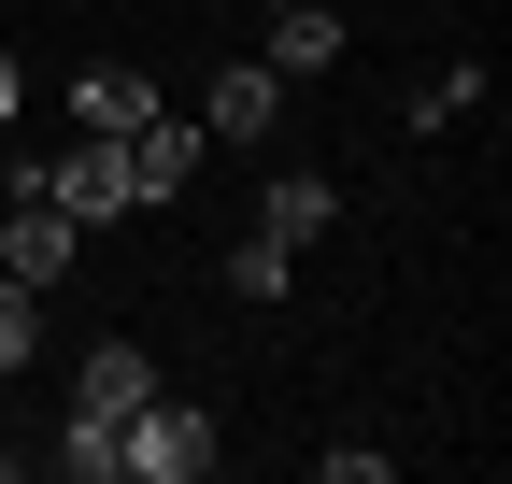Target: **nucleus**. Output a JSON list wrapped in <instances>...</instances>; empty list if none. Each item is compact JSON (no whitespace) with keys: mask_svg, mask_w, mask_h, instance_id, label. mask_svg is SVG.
Segmentation results:
<instances>
[{"mask_svg":"<svg viewBox=\"0 0 512 484\" xmlns=\"http://www.w3.org/2000/svg\"><path fill=\"white\" fill-rule=\"evenodd\" d=\"M256 228H271V242H299V257H313V242L342 228V186H328V171H271V186H256Z\"/></svg>","mask_w":512,"mask_h":484,"instance_id":"6","label":"nucleus"},{"mask_svg":"<svg viewBox=\"0 0 512 484\" xmlns=\"http://www.w3.org/2000/svg\"><path fill=\"white\" fill-rule=\"evenodd\" d=\"M256 15H271V0H256Z\"/></svg>","mask_w":512,"mask_h":484,"instance_id":"15","label":"nucleus"},{"mask_svg":"<svg viewBox=\"0 0 512 484\" xmlns=\"http://www.w3.org/2000/svg\"><path fill=\"white\" fill-rule=\"evenodd\" d=\"M29 171H43V200L72 214V228H128V214H143V200H128V143H100V129H72L57 157H29Z\"/></svg>","mask_w":512,"mask_h":484,"instance_id":"1","label":"nucleus"},{"mask_svg":"<svg viewBox=\"0 0 512 484\" xmlns=\"http://www.w3.org/2000/svg\"><path fill=\"white\" fill-rule=\"evenodd\" d=\"M271 72H285V86L342 72V15H328V0H271Z\"/></svg>","mask_w":512,"mask_h":484,"instance_id":"8","label":"nucleus"},{"mask_svg":"<svg viewBox=\"0 0 512 484\" xmlns=\"http://www.w3.org/2000/svg\"><path fill=\"white\" fill-rule=\"evenodd\" d=\"M228 285L256 299V314H271V299L299 285V242H271V228H242V242H228Z\"/></svg>","mask_w":512,"mask_h":484,"instance_id":"11","label":"nucleus"},{"mask_svg":"<svg viewBox=\"0 0 512 484\" xmlns=\"http://www.w3.org/2000/svg\"><path fill=\"white\" fill-rule=\"evenodd\" d=\"M57 470H72V484H114L128 470V428H114V413H57V442H43Z\"/></svg>","mask_w":512,"mask_h":484,"instance_id":"10","label":"nucleus"},{"mask_svg":"<svg viewBox=\"0 0 512 484\" xmlns=\"http://www.w3.org/2000/svg\"><path fill=\"white\" fill-rule=\"evenodd\" d=\"M29 342H43V285L0 271V371H29Z\"/></svg>","mask_w":512,"mask_h":484,"instance_id":"12","label":"nucleus"},{"mask_svg":"<svg viewBox=\"0 0 512 484\" xmlns=\"http://www.w3.org/2000/svg\"><path fill=\"white\" fill-rule=\"evenodd\" d=\"M470 100H484V72H470V57H456V72H427V86H413V129H456V114H470Z\"/></svg>","mask_w":512,"mask_h":484,"instance_id":"13","label":"nucleus"},{"mask_svg":"<svg viewBox=\"0 0 512 484\" xmlns=\"http://www.w3.org/2000/svg\"><path fill=\"white\" fill-rule=\"evenodd\" d=\"M157 399V371H143V342H86L72 356V413H114V428H128V413H143Z\"/></svg>","mask_w":512,"mask_h":484,"instance_id":"7","label":"nucleus"},{"mask_svg":"<svg viewBox=\"0 0 512 484\" xmlns=\"http://www.w3.org/2000/svg\"><path fill=\"white\" fill-rule=\"evenodd\" d=\"M143 114H157V86H143V72H114V57H100V72H72V129L128 143V129H143Z\"/></svg>","mask_w":512,"mask_h":484,"instance_id":"9","label":"nucleus"},{"mask_svg":"<svg viewBox=\"0 0 512 484\" xmlns=\"http://www.w3.org/2000/svg\"><path fill=\"white\" fill-rule=\"evenodd\" d=\"M0 470H15V456H0Z\"/></svg>","mask_w":512,"mask_h":484,"instance_id":"16","label":"nucleus"},{"mask_svg":"<svg viewBox=\"0 0 512 484\" xmlns=\"http://www.w3.org/2000/svg\"><path fill=\"white\" fill-rule=\"evenodd\" d=\"M200 186V114H143V129H128V200H185Z\"/></svg>","mask_w":512,"mask_h":484,"instance_id":"5","label":"nucleus"},{"mask_svg":"<svg viewBox=\"0 0 512 484\" xmlns=\"http://www.w3.org/2000/svg\"><path fill=\"white\" fill-rule=\"evenodd\" d=\"M228 442H214V413L200 399H143V413H128V470L114 484H200Z\"/></svg>","mask_w":512,"mask_h":484,"instance_id":"2","label":"nucleus"},{"mask_svg":"<svg viewBox=\"0 0 512 484\" xmlns=\"http://www.w3.org/2000/svg\"><path fill=\"white\" fill-rule=\"evenodd\" d=\"M15 114H29V72H15V57H0V129H15Z\"/></svg>","mask_w":512,"mask_h":484,"instance_id":"14","label":"nucleus"},{"mask_svg":"<svg viewBox=\"0 0 512 484\" xmlns=\"http://www.w3.org/2000/svg\"><path fill=\"white\" fill-rule=\"evenodd\" d=\"M271 129H285V72L271 57H228L200 86V143H271Z\"/></svg>","mask_w":512,"mask_h":484,"instance_id":"4","label":"nucleus"},{"mask_svg":"<svg viewBox=\"0 0 512 484\" xmlns=\"http://www.w3.org/2000/svg\"><path fill=\"white\" fill-rule=\"evenodd\" d=\"M72 257H86V228L57 214V200H43V171L15 157V200H0V271H15V285H57Z\"/></svg>","mask_w":512,"mask_h":484,"instance_id":"3","label":"nucleus"}]
</instances>
